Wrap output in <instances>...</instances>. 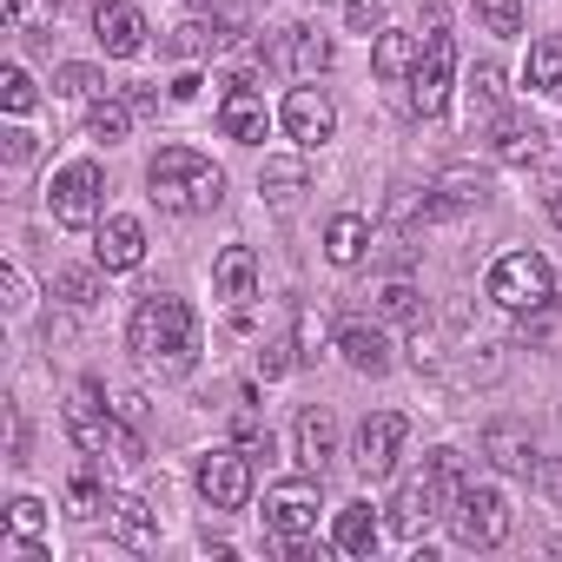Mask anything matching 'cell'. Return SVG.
I'll return each instance as SVG.
<instances>
[{"instance_id":"obj_1","label":"cell","mask_w":562,"mask_h":562,"mask_svg":"<svg viewBox=\"0 0 562 562\" xmlns=\"http://www.w3.org/2000/svg\"><path fill=\"white\" fill-rule=\"evenodd\" d=\"M126 351L146 371H159V378H186L199 364V318H192V305L172 299V292H146L133 305V318H126Z\"/></svg>"},{"instance_id":"obj_2","label":"cell","mask_w":562,"mask_h":562,"mask_svg":"<svg viewBox=\"0 0 562 562\" xmlns=\"http://www.w3.org/2000/svg\"><path fill=\"white\" fill-rule=\"evenodd\" d=\"M146 199L159 212H212L225 199V172L192 146H159L146 166Z\"/></svg>"},{"instance_id":"obj_3","label":"cell","mask_w":562,"mask_h":562,"mask_svg":"<svg viewBox=\"0 0 562 562\" xmlns=\"http://www.w3.org/2000/svg\"><path fill=\"white\" fill-rule=\"evenodd\" d=\"M443 516H450V529H457L463 549H496V542L509 536V522H516V516H509V496H503L496 483H463Z\"/></svg>"},{"instance_id":"obj_4","label":"cell","mask_w":562,"mask_h":562,"mask_svg":"<svg viewBox=\"0 0 562 562\" xmlns=\"http://www.w3.org/2000/svg\"><path fill=\"white\" fill-rule=\"evenodd\" d=\"M490 299L503 312H542V305H555V271L536 251H503L490 265Z\"/></svg>"},{"instance_id":"obj_5","label":"cell","mask_w":562,"mask_h":562,"mask_svg":"<svg viewBox=\"0 0 562 562\" xmlns=\"http://www.w3.org/2000/svg\"><path fill=\"white\" fill-rule=\"evenodd\" d=\"M100 199H106V172H100L93 159L60 166V172H54V186H47V205H54V218H60L67 232L100 225Z\"/></svg>"},{"instance_id":"obj_6","label":"cell","mask_w":562,"mask_h":562,"mask_svg":"<svg viewBox=\"0 0 562 562\" xmlns=\"http://www.w3.org/2000/svg\"><path fill=\"white\" fill-rule=\"evenodd\" d=\"M450 87H457V41L443 27L424 34V54H417V74H411V113L437 120L450 106Z\"/></svg>"},{"instance_id":"obj_7","label":"cell","mask_w":562,"mask_h":562,"mask_svg":"<svg viewBox=\"0 0 562 562\" xmlns=\"http://www.w3.org/2000/svg\"><path fill=\"white\" fill-rule=\"evenodd\" d=\"M199 496L205 509H245L251 503V450H205L199 457Z\"/></svg>"},{"instance_id":"obj_8","label":"cell","mask_w":562,"mask_h":562,"mask_svg":"<svg viewBox=\"0 0 562 562\" xmlns=\"http://www.w3.org/2000/svg\"><path fill=\"white\" fill-rule=\"evenodd\" d=\"M278 120H285V133L299 139V153H318L331 133H338V106L325 87H292L285 106H278Z\"/></svg>"},{"instance_id":"obj_9","label":"cell","mask_w":562,"mask_h":562,"mask_svg":"<svg viewBox=\"0 0 562 562\" xmlns=\"http://www.w3.org/2000/svg\"><path fill=\"white\" fill-rule=\"evenodd\" d=\"M404 437H411V424L397 417V411H378V417H364V430H358V476L364 483H384L391 470H397V450H404Z\"/></svg>"},{"instance_id":"obj_10","label":"cell","mask_w":562,"mask_h":562,"mask_svg":"<svg viewBox=\"0 0 562 562\" xmlns=\"http://www.w3.org/2000/svg\"><path fill=\"white\" fill-rule=\"evenodd\" d=\"M113 424H120V411L106 404V391H100V384H74V397H67V437H74L87 457H106Z\"/></svg>"},{"instance_id":"obj_11","label":"cell","mask_w":562,"mask_h":562,"mask_svg":"<svg viewBox=\"0 0 562 562\" xmlns=\"http://www.w3.org/2000/svg\"><path fill=\"white\" fill-rule=\"evenodd\" d=\"M265 522H271L278 536H312V529H318V476L305 470L299 483H278V490L265 496Z\"/></svg>"},{"instance_id":"obj_12","label":"cell","mask_w":562,"mask_h":562,"mask_svg":"<svg viewBox=\"0 0 562 562\" xmlns=\"http://www.w3.org/2000/svg\"><path fill=\"white\" fill-rule=\"evenodd\" d=\"M218 126H225V139H238V146H258V139L271 133L265 93H258V87H245V80H225V100H218Z\"/></svg>"},{"instance_id":"obj_13","label":"cell","mask_w":562,"mask_h":562,"mask_svg":"<svg viewBox=\"0 0 562 562\" xmlns=\"http://www.w3.org/2000/svg\"><path fill=\"white\" fill-rule=\"evenodd\" d=\"M93 41L106 47V60H133L146 47V14L139 0H106V8L93 14Z\"/></svg>"},{"instance_id":"obj_14","label":"cell","mask_w":562,"mask_h":562,"mask_svg":"<svg viewBox=\"0 0 562 562\" xmlns=\"http://www.w3.org/2000/svg\"><path fill=\"white\" fill-rule=\"evenodd\" d=\"M93 258H100V271H139V258H146V225L139 218H100L93 225Z\"/></svg>"},{"instance_id":"obj_15","label":"cell","mask_w":562,"mask_h":562,"mask_svg":"<svg viewBox=\"0 0 562 562\" xmlns=\"http://www.w3.org/2000/svg\"><path fill=\"white\" fill-rule=\"evenodd\" d=\"M443 509H450V503H443V496L417 476V483H404V490H397V503H391L384 529H391V536H404V542H417V536L430 529V516H443Z\"/></svg>"},{"instance_id":"obj_16","label":"cell","mask_w":562,"mask_h":562,"mask_svg":"<svg viewBox=\"0 0 562 562\" xmlns=\"http://www.w3.org/2000/svg\"><path fill=\"white\" fill-rule=\"evenodd\" d=\"M483 457H490L496 470H509V476H536V463H542V457H536V437H529L522 424H509V417L483 430Z\"/></svg>"},{"instance_id":"obj_17","label":"cell","mask_w":562,"mask_h":562,"mask_svg":"<svg viewBox=\"0 0 562 562\" xmlns=\"http://www.w3.org/2000/svg\"><path fill=\"white\" fill-rule=\"evenodd\" d=\"M338 358L351 364V371H364V378H384L391 371V338L378 331V325H338Z\"/></svg>"},{"instance_id":"obj_18","label":"cell","mask_w":562,"mask_h":562,"mask_svg":"<svg viewBox=\"0 0 562 562\" xmlns=\"http://www.w3.org/2000/svg\"><path fill=\"white\" fill-rule=\"evenodd\" d=\"M331 457H338V417H331L325 404L299 411V463H305L312 476H325V470H331Z\"/></svg>"},{"instance_id":"obj_19","label":"cell","mask_w":562,"mask_h":562,"mask_svg":"<svg viewBox=\"0 0 562 562\" xmlns=\"http://www.w3.org/2000/svg\"><path fill=\"white\" fill-rule=\"evenodd\" d=\"M212 285H218V299H225V305L258 299V258H251V245H225V251H218Z\"/></svg>"},{"instance_id":"obj_20","label":"cell","mask_w":562,"mask_h":562,"mask_svg":"<svg viewBox=\"0 0 562 562\" xmlns=\"http://www.w3.org/2000/svg\"><path fill=\"white\" fill-rule=\"evenodd\" d=\"M106 529H113L120 549H153L159 542V522L139 496H106Z\"/></svg>"},{"instance_id":"obj_21","label":"cell","mask_w":562,"mask_h":562,"mask_svg":"<svg viewBox=\"0 0 562 562\" xmlns=\"http://www.w3.org/2000/svg\"><path fill=\"white\" fill-rule=\"evenodd\" d=\"M378 536H384V522H378V509L358 496V503H345L338 509V522H331V549L338 555H371L378 549Z\"/></svg>"},{"instance_id":"obj_22","label":"cell","mask_w":562,"mask_h":562,"mask_svg":"<svg viewBox=\"0 0 562 562\" xmlns=\"http://www.w3.org/2000/svg\"><path fill=\"white\" fill-rule=\"evenodd\" d=\"M490 153H496L503 166H536V159H542V133H536L529 120L503 113V120L490 126Z\"/></svg>"},{"instance_id":"obj_23","label":"cell","mask_w":562,"mask_h":562,"mask_svg":"<svg viewBox=\"0 0 562 562\" xmlns=\"http://www.w3.org/2000/svg\"><path fill=\"white\" fill-rule=\"evenodd\" d=\"M417 54H424V41H417V34H404V27H384V34H378V54H371V67H378V80H411V74H417Z\"/></svg>"},{"instance_id":"obj_24","label":"cell","mask_w":562,"mask_h":562,"mask_svg":"<svg viewBox=\"0 0 562 562\" xmlns=\"http://www.w3.org/2000/svg\"><path fill=\"white\" fill-rule=\"evenodd\" d=\"M364 251H371V225H364L358 212H338V218L325 225V258L351 271V265H364Z\"/></svg>"},{"instance_id":"obj_25","label":"cell","mask_w":562,"mask_h":562,"mask_svg":"<svg viewBox=\"0 0 562 562\" xmlns=\"http://www.w3.org/2000/svg\"><path fill=\"white\" fill-rule=\"evenodd\" d=\"M225 41H232V34H225V21H218V14H192L186 27H172V41H166V47H172L179 60H205V54H218Z\"/></svg>"},{"instance_id":"obj_26","label":"cell","mask_w":562,"mask_h":562,"mask_svg":"<svg viewBox=\"0 0 562 562\" xmlns=\"http://www.w3.org/2000/svg\"><path fill=\"white\" fill-rule=\"evenodd\" d=\"M483 199H490L483 172H443L437 199H424V218H443V212H463V205H483Z\"/></svg>"},{"instance_id":"obj_27","label":"cell","mask_w":562,"mask_h":562,"mask_svg":"<svg viewBox=\"0 0 562 562\" xmlns=\"http://www.w3.org/2000/svg\"><path fill=\"white\" fill-rule=\"evenodd\" d=\"M305 186H312L305 159H265V172H258V192H265L271 205H292V199H299Z\"/></svg>"},{"instance_id":"obj_28","label":"cell","mask_w":562,"mask_h":562,"mask_svg":"<svg viewBox=\"0 0 562 562\" xmlns=\"http://www.w3.org/2000/svg\"><path fill=\"white\" fill-rule=\"evenodd\" d=\"M331 60H338V47H331V34H312V27H292V67H299V80H318V74H331Z\"/></svg>"},{"instance_id":"obj_29","label":"cell","mask_w":562,"mask_h":562,"mask_svg":"<svg viewBox=\"0 0 562 562\" xmlns=\"http://www.w3.org/2000/svg\"><path fill=\"white\" fill-rule=\"evenodd\" d=\"M126 133H133V106H126V100H93L87 139H93V146H126Z\"/></svg>"},{"instance_id":"obj_30","label":"cell","mask_w":562,"mask_h":562,"mask_svg":"<svg viewBox=\"0 0 562 562\" xmlns=\"http://www.w3.org/2000/svg\"><path fill=\"white\" fill-rule=\"evenodd\" d=\"M378 312H384L391 325H417V318H424V292L411 285V278H391V285L378 292Z\"/></svg>"},{"instance_id":"obj_31","label":"cell","mask_w":562,"mask_h":562,"mask_svg":"<svg viewBox=\"0 0 562 562\" xmlns=\"http://www.w3.org/2000/svg\"><path fill=\"white\" fill-rule=\"evenodd\" d=\"M424 483L450 503V496L470 483V476H463V450H430V457H424Z\"/></svg>"},{"instance_id":"obj_32","label":"cell","mask_w":562,"mask_h":562,"mask_svg":"<svg viewBox=\"0 0 562 562\" xmlns=\"http://www.w3.org/2000/svg\"><path fill=\"white\" fill-rule=\"evenodd\" d=\"M54 93H67V100H106V74H100V67H80V60H67V67L54 74Z\"/></svg>"},{"instance_id":"obj_33","label":"cell","mask_w":562,"mask_h":562,"mask_svg":"<svg viewBox=\"0 0 562 562\" xmlns=\"http://www.w3.org/2000/svg\"><path fill=\"white\" fill-rule=\"evenodd\" d=\"M463 87H470V113H483V120H490V113L503 106V67H490V60H476Z\"/></svg>"},{"instance_id":"obj_34","label":"cell","mask_w":562,"mask_h":562,"mask_svg":"<svg viewBox=\"0 0 562 562\" xmlns=\"http://www.w3.org/2000/svg\"><path fill=\"white\" fill-rule=\"evenodd\" d=\"M529 87L536 93H562V41H536L529 47Z\"/></svg>"},{"instance_id":"obj_35","label":"cell","mask_w":562,"mask_h":562,"mask_svg":"<svg viewBox=\"0 0 562 562\" xmlns=\"http://www.w3.org/2000/svg\"><path fill=\"white\" fill-rule=\"evenodd\" d=\"M54 299H60V305H74V312H87V305L100 299L93 271H80V265H60V271H54Z\"/></svg>"},{"instance_id":"obj_36","label":"cell","mask_w":562,"mask_h":562,"mask_svg":"<svg viewBox=\"0 0 562 562\" xmlns=\"http://www.w3.org/2000/svg\"><path fill=\"white\" fill-rule=\"evenodd\" d=\"M232 443L238 450H251V457H271V437H265V424H258V411H251V397L232 411Z\"/></svg>"},{"instance_id":"obj_37","label":"cell","mask_w":562,"mask_h":562,"mask_svg":"<svg viewBox=\"0 0 562 562\" xmlns=\"http://www.w3.org/2000/svg\"><path fill=\"white\" fill-rule=\"evenodd\" d=\"M54 14H60V0H8V27H21V34L54 27Z\"/></svg>"},{"instance_id":"obj_38","label":"cell","mask_w":562,"mask_h":562,"mask_svg":"<svg viewBox=\"0 0 562 562\" xmlns=\"http://www.w3.org/2000/svg\"><path fill=\"white\" fill-rule=\"evenodd\" d=\"M476 14H483V27L490 34H522V0H476Z\"/></svg>"},{"instance_id":"obj_39","label":"cell","mask_w":562,"mask_h":562,"mask_svg":"<svg viewBox=\"0 0 562 562\" xmlns=\"http://www.w3.org/2000/svg\"><path fill=\"white\" fill-rule=\"evenodd\" d=\"M47 529V503L41 496H14L8 503V536H41Z\"/></svg>"},{"instance_id":"obj_40","label":"cell","mask_w":562,"mask_h":562,"mask_svg":"<svg viewBox=\"0 0 562 562\" xmlns=\"http://www.w3.org/2000/svg\"><path fill=\"white\" fill-rule=\"evenodd\" d=\"M34 100H41V93H34V80H27L21 67H8V74H0V106H8L14 120H21V113H34Z\"/></svg>"},{"instance_id":"obj_41","label":"cell","mask_w":562,"mask_h":562,"mask_svg":"<svg viewBox=\"0 0 562 562\" xmlns=\"http://www.w3.org/2000/svg\"><path fill=\"white\" fill-rule=\"evenodd\" d=\"M292 364H299V345H292V338H265V345H258V371H265V378H285Z\"/></svg>"},{"instance_id":"obj_42","label":"cell","mask_w":562,"mask_h":562,"mask_svg":"<svg viewBox=\"0 0 562 562\" xmlns=\"http://www.w3.org/2000/svg\"><path fill=\"white\" fill-rule=\"evenodd\" d=\"M100 509H106L100 483H93V476H74V483H67V516H80V522H87V516H100Z\"/></svg>"},{"instance_id":"obj_43","label":"cell","mask_w":562,"mask_h":562,"mask_svg":"<svg viewBox=\"0 0 562 562\" xmlns=\"http://www.w3.org/2000/svg\"><path fill=\"white\" fill-rule=\"evenodd\" d=\"M0 299H8V312L21 318L34 299H27V278H21V265H0Z\"/></svg>"},{"instance_id":"obj_44","label":"cell","mask_w":562,"mask_h":562,"mask_svg":"<svg viewBox=\"0 0 562 562\" xmlns=\"http://www.w3.org/2000/svg\"><path fill=\"white\" fill-rule=\"evenodd\" d=\"M0 555H8V562H47V542L41 536H8V542H0Z\"/></svg>"},{"instance_id":"obj_45","label":"cell","mask_w":562,"mask_h":562,"mask_svg":"<svg viewBox=\"0 0 562 562\" xmlns=\"http://www.w3.org/2000/svg\"><path fill=\"white\" fill-rule=\"evenodd\" d=\"M0 139H8V166H27V159H34V133H27V126H8Z\"/></svg>"},{"instance_id":"obj_46","label":"cell","mask_w":562,"mask_h":562,"mask_svg":"<svg viewBox=\"0 0 562 562\" xmlns=\"http://www.w3.org/2000/svg\"><path fill=\"white\" fill-rule=\"evenodd\" d=\"M113 411H120L126 424H146V397H139V391H113Z\"/></svg>"},{"instance_id":"obj_47","label":"cell","mask_w":562,"mask_h":562,"mask_svg":"<svg viewBox=\"0 0 562 562\" xmlns=\"http://www.w3.org/2000/svg\"><path fill=\"white\" fill-rule=\"evenodd\" d=\"M351 8V34H371L378 27V0H345Z\"/></svg>"},{"instance_id":"obj_48","label":"cell","mask_w":562,"mask_h":562,"mask_svg":"<svg viewBox=\"0 0 562 562\" xmlns=\"http://www.w3.org/2000/svg\"><path fill=\"white\" fill-rule=\"evenodd\" d=\"M126 106H133V113H159V93H153V87H133Z\"/></svg>"},{"instance_id":"obj_49","label":"cell","mask_w":562,"mask_h":562,"mask_svg":"<svg viewBox=\"0 0 562 562\" xmlns=\"http://www.w3.org/2000/svg\"><path fill=\"white\" fill-rule=\"evenodd\" d=\"M199 87H205L199 74H179V80H172V100H199Z\"/></svg>"},{"instance_id":"obj_50","label":"cell","mask_w":562,"mask_h":562,"mask_svg":"<svg viewBox=\"0 0 562 562\" xmlns=\"http://www.w3.org/2000/svg\"><path fill=\"white\" fill-rule=\"evenodd\" d=\"M549 218H555V225H562V186H555V192H549Z\"/></svg>"}]
</instances>
